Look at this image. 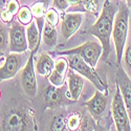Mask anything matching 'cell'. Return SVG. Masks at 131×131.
I'll list each match as a JSON object with an SVG mask.
<instances>
[{"mask_svg": "<svg viewBox=\"0 0 131 131\" xmlns=\"http://www.w3.org/2000/svg\"><path fill=\"white\" fill-rule=\"evenodd\" d=\"M117 10L111 0H105L102 7V12L95 21V23L89 28L88 32L100 40L103 46L102 60L107 61L110 53V38L112 35L114 17Z\"/></svg>", "mask_w": 131, "mask_h": 131, "instance_id": "obj_1", "label": "cell"}, {"mask_svg": "<svg viewBox=\"0 0 131 131\" xmlns=\"http://www.w3.org/2000/svg\"><path fill=\"white\" fill-rule=\"evenodd\" d=\"M129 28V7L127 4H121L114 17V23L112 29V39L115 48L116 63L118 65L122 64L123 53L126 46L127 37Z\"/></svg>", "mask_w": 131, "mask_h": 131, "instance_id": "obj_2", "label": "cell"}, {"mask_svg": "<svg viewBox=\"0 0 131 131\" xmlns=\"http://www.w3.org/2000/svg\"><path fill=\"white\" fill-rule=\"evenodd\" d=\"M4 130H37L32 110L24 107H15L6 113L2 124Z\"/></svg>", "mask_w": 131, "mask_h": 131, "instance_id": "obj_3", "label": "cell"}, {"mask_svg": "<svg viewBox=\"0 0 131 131\" xmlns=\"http://www.w3.org/2000/svg\"><path fill=\"white\" fill-rule=\"evenodd\" d=\"M68 65L69 68L73 69L74 71H77L80 73L82 77L88 80L97 90L103 91L106 94H108V85L106 82H104L95 69L90 66L88 63H86L80 56L78 54H70L68 59Z\"/></svg>", "mask_w": 131, "mask_h": 131, "instance_id": "obj_4", "label": "cell"}, {"mask_svg": "<svg viewBox=\"0 0 131 131\" xmlns=\"http://www.w3.org/2000/svg\"><path fill=\"white\" fill-rule=\"evenodd\" d=\"M103 53V46L101 42L95 41H87L84 44L77 46L74 48L66 49V50H59L57 54L60 56H70V54H78L86 63H88L90 66L95 68L97 61L100 60Z\"/></svg>", "mask_w": 131, "mask_h": 131, "instance_id": "obj_5", "label": "cell"}, {"mask_svg": "<svg viewBox=\"0 0 131 131\" xmlns=\"http://www.w3.org/2000/svg\"><path fill=\"white\" fill-rule=\"evenodd\" d=\"M112 116L117 131H130L131 121L129 118L127 109L123 100V96L119 90V87L115 84V91L112 99Z\"/></svg>", "mask_w": 131, "mask_h": 131, "instance_id": "obj_6", "label": "cell"}, {"mask_svg": "<svg viewBox=\"0 0 131 131\" xmlns=\"http://www.w3.org/2000/svg\"><path fill=\"white\" fill-rule=\"evenodd\" d=\"M37 51H38V48L30 50V54L25 65L22 68V72H21V77H20L21 85H22L24 92L30 97H35L38 91L36 69H35V64H34V56Z\"/></svg>", "mask_w": 131, "mask_h": 131, "instance_id": "obj_7", "label": "cell"}, {"mask_svg": "<svg viewBox=\"0 0 131 131\" xmlns=\"http://www.w3.org/2000/svg\"><path fill=\"white\" fill-rule=\"evenodd\" d=\"M27 59L25 52H10L7 54L3 65L0 67V82L14 78L25 65Z\"/></svg>", "mask_w": 131, "mask_h": 131, "instance_id": "obj_8", "label": "cell"}, {"mask_svg": "<svg viewBox=\"0 0 131 131\" xmlns=\"http://www.w3.org/2000/svg\"><path fill=\"white\" fill-rule=\"evenodd\" d=\"M8 50L9 52H26L28 43L26 38V29L20 22H15L8 30Z\"/></svg>", "mask_w": 131, "mask_h": 131, "instance_id": "obj_9", "label": "cell"}, {"mask_svg": "<svg viewBox=\"0 0 131 131\" xmlns=\"http://www.w3.org/2000/svg\"><path fill=\"white\" fill-rule=\"evenodd\" d=\"M107 95L108 94H106L105 92L96 89L93 96L89 101H87L84 104L87 107V109H88L90 115L95 119V121L100 119L106 111V109H107Z\"/></svg>", "mask_w": 131, "mask_h": 131, "instance_id": "obj_10", "label": "cell"}, {"mask_svg": "<svg viewBox=\"0 0 131 131\" xmlns=\"http://www.w3.org/2000/svg\"><path fill=\"white\" fill-rule=\"evenodd\" d=\"M115 84L119 87L129 118L131 121V79L123 67H121L116 72Z\"/></svg>", "mask_w": 131, "mask_h": 131, "instance_id": "obj_11", "label": "cell"}, {"mask_svg": "<svg viewBox=\"0 0 131 131\" xmlns=\"http://www.w3.org/2000/svg\"><path fill=\"white\" fill-rule=\"evenodd\" d=\"M67 83H68V90L66 92V97L72 102H77L82 93L83 87H84V77L77 71L70 68L67 71Z\"/></svg>", "mask_w": 131, "mask_h": 131, "instance_id": "obj_12", "label": "cell"}, {"mask_svg": "<svg viewBox=\"0 0 131 131\" xmlns=\"http://www.w3.org/2000/svg\"><path fill=\"white\" fill-rule=\"evenodd\" d=\"M83 22V15L81 13H68L63 17L61 23V34L63 38L69 39L79 29Z\"/></svg>", "mask_w": 131, "mask_h": 131, "instance_id": "obj_13", "label": "cell"}, {"mask_svg": "<svg viewBox=\"0 0 131 131\" xmlns=\"http://www.w3.org/2000/svg\"><path fill=\"white\" fill-rule=\"evenodd\" d=\"M68 60H66L63 57H59L56 62H54V66L50 74L48 75L49 84L56 86V87H62L65 85V78L68 71Z\"/></svg>", "mask_w": 131, "mask_h": 131, "instance_id": "obj_14", "label": "cell"}, {"mask_svg": "<svg viewBox=\"0 0 131 131\" xmlns=\"http://www.w3.org/2000/svg\"><path fill=\"white\" fill-rule=\"evenodd\" d=\"M43 99L47 108H56L64 102L63 86L56 87L51 84L46 86L43 90Z\"/></svg>", "mask_w": 131, "mask_h": 131, "instance_id": "obj_15", "label": "cell"}, {"mask_svg": "<svg viewBox=\"0 0 131 131\" xmlns=\"http://www.w3.org/2000/svg\"><path fill=\"white\" fill-rule=\"evenodd\" d=\"M54 61L51 59V57L47 52H42L39 56L37 63L35 64V69L40 75L47 78L52 71Z\"/></svg>", "mask_w": 131, "mask_h": 131, "instance_id": "obj_16", "label": "cell"}, {"mask_svg": "<svg viewBox=\"0 0 131 131\" xmlns=\"http://www.w3.org/2000/svg\"><path fill=\"white\" fill-rule=\"evenodd\" d=\"M26 38H27V43H28V49H30V50H34L36 48L39 49L42 35H41V30L39 29L36 21H34V20L27 25Z\"/></svg>", "mask_w": 131, "mask_h": 131, "instance_id": "obj_17", "label": "cell"}, {"mask_svg": "<svg viewBox=\"0 0 131 131\" xmlns=\"http://www.w3.org/2000/svg\"><path fill=\"white\" fill-rule=\"evenodd\" d=\"M42 40L45 43V45L47 46H56L57 42H58V32L56 27H53L51 25H49L48 23H44L42 28Z\"/></svg>", "mask_w": 131, "mask_h": 131, "instance_id": "obj_18", "label": "cell"}, {"mask_svg": "<svg viewBox=\"0 0 131 131\" xmlns=\"http://www.w3.org/2000/svg\"><path fill=\"white\" fill-rule=\"evenodd\" d=\"M17 19L19 22L22 24V25H28L31 21H32V14H31V10L28 6H21L20 9L18 10L17 13Z\"/></svg>", "mask_w": 131, "mask_h": 131, "instance_id": "obj_19", "label": "cell"}, {"mask_svg": "<svg viewBox=\"0 0 131 131\" xmlns=\"http://www.w3.org/2000/svg\"><path fill=\"white\" fill-rule=\"evenodd\" d=\"M67 129V118L64 114H58L54 116L50 124V130L52 131H62Z\"/></svg>", "mask_w": 131, "mask_h": 131, "instance_id": "obj_20", "label": "cell"}, {"mask_svg": "<svg viewBox=\"0 0 131 131\" xmlns=\"http://www.w3.org/2000/svg\"><path fill=\"white\" fill-rule=\"evenodd\" d=\"M123 68L126 71V73L130 77L131 79V41L128 43V45L125 46L124 53H123Z\"/></svg>", "mask_w": 131, "mask_h": 131, "instance_id": "obj_21", "label": "cell"}, {"mask_svg": "<svg viewBox=\"0 0 131 131\" xmlns=\"http://www.w3.org/2000/svg\"><path fill=\"white\" fill-rule=\"evenodd\" d=\"M44 19H45V22L48 23L49 25L56 27L58 24H59V20H60V16L57 12L56 8H49L45 12V16H44Z\"/></svg>", "mask_w": 131, "mask_h": 131, "instance_id": "obj_22", "label": "cell"}, {"mask_svg": "<svg viewBox=\"0 0 131 131\" xmlns=\"http://www.w3.org/2000/svg\"><path fill=\"white\" fill-rule=\"evenodd\" d=\"M8 45H9V41H8L7 31L4 29L3 26L0 25V59L5 54Z\"/></svg>", "mask_w": 131, "mask_h": 131, "instance_id": "obj_23", "label": "cell"}, {"mask_svg": "<svg viewBox=\"0 0 131 131\" xmlns=\"http://www.w3.org/2000/svg\"><path fill=\"white\" fill-rule=\"evenodd\" d=\"M30 10H31V14L36 19L39 18H44L45 16V5L43 2H35L30 6Z\"/></svg>", "mask_w": 131, "mask_h": 131, "instance_id": "obj_24", "label": "cell"}, {"mask_svg": "<svg viewBox=\"0 0 131 131\" xmlns=\"http://www.w3.org/2000/svg\"><path fill=\"white\" fill-rule=\"evenodd\" d=\"M80 4H83L84 9L92 15H97L99 13V0H84Z\"/></svg>", "mask_w": 131, "mask_h": 131, "instance_id": "obj_25", "label": "cell"}, {"mask_svg": "<svg viewBox=\"0 0 131 131\" xmlns=\"http://www.w3.org/2000/svg\"><path fill=\"white\" fill-rule=\"evenodd\" d=\"M81 127V116L78 113H73L67 118V128L69 130H78Z\"/></svg>", "mask_w": 131, "mask_h": 131, "instance_id": "obj_26", "label": "cell"}, {"mask_svg": "<svg viewBox=\"0 0 131 131\" xmlns=\"http://www.w3.org/2000/svg\"><path fill=\"white\" fill-rule=\"evenodd\" d=\"M4 7H5L12 15L16 16L17 13H18V10L20 9V4H19L18 0H8V2L6 3V5H5Z\"/></svg>", "mask_w": 131, "mask_h": 131, "instance_id": "obj_27", "label": "cell"}, {"mask_svg": "<svg viewBox=\"0 0 131 131\" xmlns=\"http://www.w3.org/2000/svg\"><path fill=\"white\" fill-rule=\"evenodd\" d=\"M14 17H15V16L10 14L5 7H3V8L0 9V19H1L2 22H4L5 24L12 23Z\"/></svg>", "mask_w": 131, "mask_h": 131, "instance_id": "obj_28", "label": "cell"}, {"mask_svg": "<svg viewBox=\"0 0 131 131\" xmlns=\"http://www.w3.org/2000/svg\"><path fill=\"white\" fill-rule=\"evenodd\" d=\"M52 3H53L54 7H56L57 9H60V10L67 9L68 6L70 5L68 0H52Z\"/></svg>", "mask_w": 131, "mask_h": 131, "instance_id": "obj_29", "label": "cell"}, {"mask_svg": "<svg viewBox=\"0 0 131 131\" xmlns=\"http://www.w3.org/2000/svg\"><path fill=\"white\" fill-rule=\"evenodd\" d=\"M69 3L72 5H78L80 3H82V0H68Z\"/></svg>", "mask_w": 131, "mask_h": 131, "instance_id": "obj_30", "label": "cell"}, {"mask_svg": "<svg viewBox=\"0 0 131 131\" xmlns=\"http://www.w3.org/2000/svg\"><path fill=\"white\" fill-rule=\"evenodd\" d=\"M7 2H8V0H0V9L3 8Z\"/></svg>", "mask_w": 131, "mask_h": 131, "instance_id": "obj_31", "label": "cell"}, {"mask_svg": "<svg viewBox=\"0 0 131 131\" xmlns=\"http://www.w3.org/2000/svg\"><path fill=\"white\" fill-rule=\"evenodd\" d=\"M126 4L129 7V9H131V0H126Z\"/></svg>", "mask_w": 131, "mask_h": 131, "instance_id": "obj_32", "label": "cell"}, {"mask_svg": "<svg viewBox=\"0 0 131 131\" xmlns=\"http://www.w3.org/2000/svg\"><path fill=\"white\" fill-rule=\"evenodd\" d=\"M0 97H1V93H0Z\"/></svg>", "mask_w": 131, "mask_h": 131, "instance_id": "obj_33", "label": "cell"}, {"mask_svg": "<svg viewBox=\"0 0 131 131\" xmlns=\"http://www.w3.org/2000/svg\"><path fill=\"white\" fill-rule=\"evenodd\" d=\"M83 1H84V0H82V2H83Z\"/></svg>", "mask_w": 131, "mask_h": 131, "instance_id": "obj_34", "label": "cell"}]
</instances>
